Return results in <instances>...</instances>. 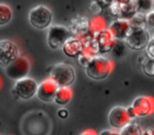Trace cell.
I'll list each match as a JSON object with an SVG mask.
<instances>
[{"label": "cell", "mask_w": 154, "mask_h": 135, "mask_svg": "<svg viewBox=\"0 0 154 135\" xmlns=\"http://www.w3.org/2000/svg\"><path fill=\"white\" fill-rule=\"evenodd\" d=\"M114 69V62L103 55H96L85 68L88 77L93 80H103L109 77Z\"/></svg>", "instance_id": "cell-1"}, {"label": "cell", "mask_w": 154, "mask_h": 135, "mask_svg": "<svg viewBox=\"0 0 154 135\" xmlns=\"http://www.w3.org/2000/svg\"><path fill=\"white\" fill-rule=\"evenodd\" d=\"M150 38V32L146 26H131L124 41L129 49L133 51H141L146 49Z\"/></svg>", "instance_id": "cell-2"}, {"label": "cell", "mask_w": 154, "mask_h": 135, "mask_svg": "<svg viewBox=\"0 0 154 135\" xmlns=\"http://www.w3.org/2000/svg\"><path fill=\"white\" fill-rule=\"evenodd\" d=\"M50 78L58 87H71L76 79V73L71 64L60 62L52 68Z\"/></svg>", "instance_id": "cell-3"}, {"label": "cell", "mask_w": 154, "mask_h": 135, "mask_svg": "<svg viewBox=\"0 0 154 135\" xmlns=\"http://www.w3.org/2000/svg\"><path fill=\"white\" fill-rule=\"evenodd\" d=\"M53 13L45 5H37L29 13V22L37 30H45L52 24Z\"/></svg>", "instance_id": "cell-4"}, {"label": "cell", "mask_w": 154, "mask_h": 135, "mask_svg": "<svg viewBox=\"0 0 154 135\" xmlns=\"http://www.w3.org/2000/svg\"><path fill=\"white\" fill-rule=\"evenodd\" d=\"M73 36L70 29L60 24H54L48 28L47 42L52 50L61 49L66 40Z\"/></svg>", "instance_id": "cell-5"}, {"label": "cell", "mask_w": 154, "mask_h": 135, "mask_svg": "<svg viewBox=\"0 0 154 135\" xmlns=\"http://www.w3.org/2000/svg\"><path fill=\"white\" fill-rule=\"evenodd\" d=\"M37 88H38V84H37L36 80L26 76L23 78L15 80L13 93L18 98L23 99V100H29L36 95Z\"/></svg>", "instance_id": "cell-6"}, {"label": "cell", "mask_w": 154, "mask_h": 135, "mask_svg": "<svg viewBox=\"0 0 154 135\" xmlns=\"http://www.w3.org/2000/svg\"><path fill=\"white\" fill-rule=\"evenodd\" d=\"M30 72V62L23 56H18L13 62L7 66L5 73L11 79L18 80L28 76Z\"/></svg>", "instance_id": "cell-7"}, {"label": "cell", "mask_w": 154, "mask_h": 135, "mask_svg": "<svg viewBox=\"0 0 154 135\" xmlns=\"http://www.w3.org/2000/svg\"><path fill=\"white\" fill-rule=\"evenodd\" d=\"M69 29H70L73 36L82 39V40H85L91 36H94L90 31V19L87 18L86 16L78 15L74 17L71 20Z\"/></svg>", "instance_id": "cell-8"}, {"label": "cell", "mask_w": 154, "mask_h": 135, "mask_svg": "<svg viewBox=\"0 0 154 135\" xmlns=\"http://www.w3.org/2000/svg\"><path fill=\"white\" fill-rule=\"evenodd\" d=\"M108 121L112 129L115 130H122L125 126L132 121L127 111V108L122 107V106H116L112 108L108 115Z\"/></svg>", "instance_id": "cell-9"}, {"label": "cell", "mask_w": 154, "mask_h": 135, "mask_svg": "<svg viewBox=\"0 0 154 135\" xmlns=\"http://www.w3.org/2000/svg\"><path fill=\"white\" fill-rule=\"evenodd\" d=\"M19 56V50L15 42L11 40H0V66L7 68Z\"/></svg>", "instance_id": "cell-10"}, {"label": "cell", "mask_w": 154, "mask_h": 135, "mask_svg": "<svg viewBox=\"0 0 154 135\" xmlns=\"http://www.w3.org/2000/svg\"><path fill=\"white\" fill-rule=\"evenodd\" d=\"M136 117H146L154 112V98L151 96H138L131 105Z\"/></svg>", "instance_id": "cell-11"}, {"label": "cell", "mask_w": 154, "mask_h": 135, "mask_svg": "<svg viewBox=\"0 0 154 135\" xmlns=\"http://www.w3.org/2000/svg\"><path fill=\"white\" fill-rule=\"evenodd\" d=\"M57 89L58 86L55 84V81L49 77L38 84L36 95L43 103H52L54 101V97H55Z\"/></svg>", "instance_id": "cell-12"}, {"label": "cell", "mask_w": 154, "mask_h": 135, "mask_svg": "<svg viewBox=\"0 0 154 135\" xmlns=\"http://www.w3.org/2000/svg\"><path fill=\"white\" fill-rule=\"evenodd\" d=\"M131 24L128 19H124V18H116L110 23L108 30L110 31L113 37L116 40H125V38L128 35L129 31H130Z\"/></svg>", "instance_id": "cell-13"}, {"label": "cell", "mask_w": 154, "mask_h": 135, "mask_svg": "<svg viewBox=\"0 0 154 135\" xmlns=\"http://www.w3.org/2000/svg\"><path fill=\"white\" fill-rule=\"evenodd\" d=\"M95 38L98 43L99 48V54L103 55V54H108L110 52H112L113 48L116 44V39L113 37V35L110 33V31L108 29L100 31L99 33H97L95 35Z\"/></svg>", "instance_id": "cell-14"}, {"label": "cell", "mask_w": 154, "mask_h": 135, "mask_svg": "<svg viewBox=\"0 0 154 135\" xmlns=\"http://www.w3.org/2000/svg\"><path fill=\"white\" fill-rule=\"evenodd\" d=\"M62 52L70 58H77L84 52V42L82 39L71 36L62 45Z\"/></svg>", "instance_id": "cell-15"}, {"label": "cell", "mask_w": 154, "mask_h": 135, "mask_svg": "<svg viewBox=\"0 0 154 135\" xmlns=\"http://www.w3.org/2000/svg\"><path fill=\"white\" fill-rule=\"evenodd\" d=\"M73 97V90L71 87H58L56 91L55 97H54V103L58 106H66L71 101Z\"/></svg>", "instance_id": "cell-16"}, {"label": "cell", "mask_w": 154, "mask_h": 135, "mask_svg": "<svg viewBox=\"0 0 154 135\" xmlns=\"http://www.w3.org/2000/svg\"><path fill=\"white\" fill-rule=\"evenodd\" d=\"M119 1H120V8H122L120 18L129 20L137 12L136 0H119Z\"/></svg>", "instance_id": "cell-17"}, {"label": "cell", "mask_w": 154, "mask_h": 135, "mask_svg": "<svg viewBox=\"0 0 154 135\" xmlns=\"http://www.w3.org/2000/svg\"><path fill=\"white\" fill-rule=\"evenodd\" d=\"M84 42V52L87 54H89L90 56L94 57L96 55H100L99 54V48H98V43L96 41L95 36H91L89 38L82 40Z\"/></svg>", "instance_id": "cell-18"}, {"label": "cell", "mask_w": 154, "mask_h": 135, "mask_svg": "<svg viewBox=\"0 0 154 135\" xmlns=\"http://www.w3.org/2000/svg\"><path fill=\"white\" fill-rule=\"evenodd\" d=\"M143 130V129L137 122L130 121L122 130H119V135H141Z\"/></svg>", "instance_id": "cell-19"}, {"label": "cell", "mask_w": 154, "mask_h": 135, "mask_svg": "<svg viewBox=\"0 0 154 135\" xmlns=\"http://www.w3.org/2000/svg\"><path fill=\"white\" fill-rule=\"evenodd\" d=\"M106 29V20L100 16H94L90 20V31L93 35H96L100 31Z\"/></svg>", "instance_id": "cell-20"}, {"label": "cell", "mask_w": 154, "mask_h": 135, "mask_svg": "<svg viewBox=\"0 0 154 135\" xmlns=\"http://www.w3.org/2000/svg\"><path fill=\"white\" fill-rule=\"evenodd\" d=\"M13 11L8 5L0 3V26H5L12 20Z\"/></svg>", "instance_id": "cell-21"}, {"label": "cell", "mask_w": 154, "mask_h": 135, "mask_svg": "<svg viewBox=\"0 0 154 135\" xmlns=\"http://www.w3.org/2000/svg\"><path fill=\"white\" fill-rule=\"evenodd\" d=\"M140 66H141V71L143 72L145 75H147L148 77H154V59L146 56L141 60Z\"/></svg>", "instance_id": "cell-22"}, {"label": "cell", "mask_w": 154, "mask_h": 135, "mask_svg": "<svg viewBox=\"0 0 154 135\" xmlns=\"http://www.w3.org/2000/svg\"><path fill=\"white\" fill-rule=\"evenodd\" d=\"M131 26H146V13L137 11L129 19Z\"/></svg>", "instance_id": "cell-23"}, {"label": "cell", "mask_w": 154, "mask_h": 135, "mask_svg": "<svg viewBox=\"0 0 154 135\" xmlns=\"http://www.w3.org/2000/svg\"><path fill=\"white\" fill-rule=\"evenodd\" d=\"M108 11H109V14L116 18H120V15H122V8H120V1L119 0H113L109 5H108Z\"/></svg>", "instance_id": "cell-24"}, {"label": "cell", "mask_w": 154, "mask_h": 135, "mask_svg": "<svg viewBox=\"0 0 154 135\" xmlns=\"http://www.w3.org/2000/svg\"><path fill=\"white\" fill-rule=\"evenodd\" d=\"M137 11L147 14L153 10V0H136Z\"/></svg>", "instance_id": "cell-25"}, {"label": "cell", "mask_w": 154, "mask_h": 135, "mask_svg": "<svg viewBox=\"0 0 154 135\" xmlns=\"http://www.w3.org/2000/svg\"><path fill=\"white\" fill-rule=\"evenodd\" d=\"M103 7L98 0H93L92 2L90 3V10L92 12V14H94L95 16H99V14L103 12Z\"/></svg>", "instance_id": "cell-26"}, {"label": "cell", "mask_w": 154, "mask_h": 135, "mask_svg": "<svg viewBox=\"0 0 154 135\" xmlns=\"http://www.w3.org/2000/svg\"><path fill=\"white\" fill-rule=\"evenodd\" d=\"M92 56H90L89 54L85 53V52H82V54H80L78 57H77V61H78V63H79V66H82V68H86L87 66H88V63L90 62V60L92 59Z\"/></svg>", "instance_id": "cell-27"}, {"label": "cell", "mask_w": 154, "mask_h": 135, "mask_svg": "<svg viewBox=\"0 0 154 135\" xmlns=\"http://www.w3.org/2000/svg\"><path fill=\"white\" fill-rule=\"evenodd\" d=\"M146 56L154 59V35L150 38L149 43L146 47Z\"/></svg>", "instance_id": "cell-28"}, {"label": "cell", "mask_w": 154, "mask_h": 135, "mask_svg": "<svg viewBox=\"0 0 154 135\" xmlns=\"http://www.w3.org/2000/svg\"><path fill=\"white\" fill-rule=\"evenodd\" d=\"M146 28L154 30V10L146 14Z\"/></svg>", "instance_id": "cell-29"}, {"label": "cell", "mask_w": 154, "mask_h": 135, "mask_svg": "<svg viewBox=\"0 0 154 135\" xmlns=\"http://www.w3.org/2000/svg\"><path fill=\"white\" fill-rule=\"evenodd\" d=\"M98 135H119V131L115 129H107L99 133Z\"/></svg>", "instance_id": "cell-30"}, {"label": "cell", "mask_w": 154, "mask_h": 135, "mask_svg": "<svg viewBox=\"0 0 154 135\" xmlns=\"http://www.w3.org/2000/svg\"><path fill=\"white\" fill-rule=\"evenodd\" d=\"M57 115H58V117H59V118L64 119V118H66L69 116V112H68V110H66V109H63V108H62V109L58 110Z\"/></svg>", "instance_id": "cell-31"}, {"label": "cell", "mask_w": 154, "mask_h": 135, "mask_svg": "<svg viewBox=\"0 0 154 135\" xmlns=\"http://www.w3.org/2000/svg\"><path fill=\"white\" fill-rule=\"evenodd\" d=\"M127 111H128V114H129V116H130V118L131 119H134V118H136V115H135V112H134V110L132 109V107H128L127 108Z\"/></svg>", "instance_id": "cell-32"}, {"label": "cell", "mask_w": 154, "mask_h": 135, "mask_svg": "<svg viewBox=\"0 0 154 135\" xmlns=\"http://www.w3.org/2000/svg\"><path fill=\"white\" fill-rule=\"evenodd\" d=\"M141 135H154V129H152V128L145 129V130H143Z\"/></svg>", "instance_id": "cell-33"}, {"label": "cell", "mask_w": 154, "mask_h": 135, "mask_svg": "<svg viewBox=\"0 0 154 135\" xmlns=\"http://www.w3.org/2000/svg\"><path fill=\"white\" fill-rule=\"evenodd\" d=\"M80 135H98V134H97V133L95 132V131H93V130H91V129H89V130L84 131V132H82Z\"/></svg>", "instance_id": "cell-34"}, {"label": "cell", "mask_w": 154, "mask_h": 135, "mask_svg": "<svg viewBox=\"0 0 154 135\" xmlns=\"http://www.w3.org/2000/svg\"><path fill=\"white\" fill-rule=\"evenodd\" d=\"M98 1L101 3V5L105 8V7H108V5H109L113 0H98Z\"/></svg>", "instance_id": "cell-35"}, {"label": "cell", "mask_w": 154, "mask_h": 135, "mask_svg": "<svg viewBox=\"0 0 154 135\" xmlns=\"http://www.w3.org/2000/svg\"><path fill=\"white\" fill-rule=\"evenodd\" d=\"M153 10H154V0H153Z\"/></svg>", "instance_id": "cell-36"}]
</instances>
